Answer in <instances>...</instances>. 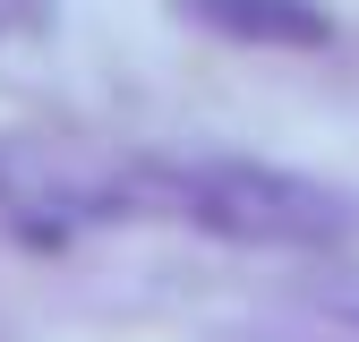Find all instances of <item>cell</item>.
<instances>
[{
  "label": "cell",
  "mask_w": 359,
  "mask_h": 342,
  "mask_svg": "<svg viewBox=\"0 0 359 342\" xmlns=\"http://www.w3.org/2000/svg\"><path fill=\"white\" fill-rule=\"evenodd\" d=\"M180 9L231 43H265V52H317L334 34V18L317 0H180Z\"/></svg>",
  "instance_id": "obj_2"
},
{
  "label": "cell",
  "mask_w": 359,
  "mask_h": 342,
  "mask_svg": "<svg viewBox=\"0 0 359 342\" xmlns=\"http://www.w3.org/2000/svg\"><path fill=\"white\" fill-rule=\"evenodd\" d=\"M180 214L214 240L240 248H334L351 231L342 197L274 163H240V154H180V163H120V214Z\"/></svg>",
  "instance_id": "obj_1"
}]
</instances>
